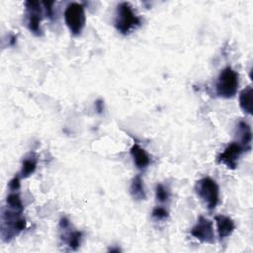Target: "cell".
Returning a JSON list of instances; mask_svg holds the SVG:
<instances>
[{"mask_svg":"<svg viewBox=\"0 0 253 253\" xmlns=\"http://www.w3.org/2000/svg\"><path fill=\"white\" fill-rule=\"evenodd\" d=\"M141 24L139 16H137L132 7L127 2H122L117 6L115 16V27L118 32L123 35H128Z\"/></svg>","mask_w":253,"mask_h":253,"instance_id":"1","label":"cell"},{"mask_svg":"<svg viewBox=\"0 0 253 253\" xmlns=\"http://www.w3.org/2000/svg\"><path fill=\"white\" fill-rule=\"evenodd\" d=\"M238 85V73L230 66H226L218 74L215 84L216 94L224 99L232 98L237 93Z\"/></svg>","mask_w":253,"mask_h":253,"instance_id":"2","label":"cell"},{"mask_svg":"<svg viewBox=\"0 0 253 253\" xmlns=\"http://www.w3.org/2000/svg\"><path fill=\"white\" fill-rule=\"evenodd\" d=\"M195 191L209 210L211 211L217 206L219 202V188L213 179L210 177L200 179L196 183Z\"/></svg>","mask_w":253,"mask_h":253,"instance_id":"3","label":"cell"},{"mask_svg":"<svg viewBox=\"0 0 253 253\" xmlns=\"http://www.w3.org/2000/svg\"><path fill=\"white\" fill-rule=\"evenodd\" d=\"M64 21L71 34L74 36H79L86 23L84 6L77 2L68 4L64 11Z\"/></svg>","mask_w":253,"mask_h":253,"instance_id":"4","label":"cell"},{"mask_svg":"<svg viewBox=\"0 0 253 253\" xmlns=\"http://www.w3.org/2000/svg\"><path fill=\"white\" fill-rule=\"evenodd\" d=\"M26 19L28 29L36 36L42 35L41 22L42 18V4L39 1H26Z\"/></svg>","mask_w":253,"mask_h":253,"instance_id":"5","label":"cell"},{"mask_svg":"<svg viewBox=\"0 0 253 253\" xmlns=\"http://www.w3.org/2000/svg\"><path fill=\"white\" fill-rule=\"evenodd\" d=\"M191 235L203 243L213 244L214 232L212 221L203 215L199 216L196 224L191 229Z\"/></svg>","mask_w":253,"mask_h":253,"instance_id":"6","label":"cell"},{"mask_svg":"<svg viewBox=\"0 0 253 253\" xmlns=\"http://www.w3.org/2000/svg\"><path fill=\"white\" fill-rule=\"evenodd\" d=\"M245 151V148L239 142L233 141L224 148V150L217 156L216 160L218 163L225 165L229 169H235L240 156Z\"/></svg>","mask_w":253,"mask_h":253,"instance_id":"7","label":"cell"},{"mask_svg":"<svg viewBox=\"0 0 253 253\" xmlns=\"http://www.w3.org/2000/svg\"><path fill=\"white\" fill-rule=\"evenodd\" d=\"M215 224H216V229L218 233V237L220 240L228 237L231 235L235 228V223L234 221L226 215L223 214H218L214 216Z\"/></svg>","mask_w":253,"mask_h":253,"instance_id":"8","label":"cell"},{"mask_svg":"<svg viewBox=\"0 0 253 253\" xmlns=\"http://www.w3.org/2000/svg\"><path fill=\"white\" fill-rule=\"evenodd\" d=\"M130 155L133 159V162L135 164V166L142 170L145 169L149 163H150V157L147 154V152L136 142H134L132 144V146L130 147Z\"/></svg>","mask_w":253,"mask_h":253,"instance_id":"9","label":"cell"},{"mask_svg":"<svg viewBox=\"0 0 253 253\" xmlns=\"http://www.w3.org/2000/svg\"><path fill=\"white\" fill-rule=\"evenodd\" d=\"M237 133L239 135L240 144L245 148V150L251 149V141H252V131L251 127L245 121H240L237 125Z\"/></svg>","mask_w":253,"mask_h":253,"instance_id":"10","label":"cell"},{"mask_svg":"<svg viewBox=\"0 0 253 253\" xmlns=\"http://www.w3.org/2000/svg\"><path fill=\"white\" fill-rule=\"evenodd\" d=\"M252 102H253V90L251 86H247L239 93V106L242 109V111L248 115L253 114Z\"/></svg>","mask_w":253,"mask_h":253,"instance_id":"11","label":"cell"},{"mask_svg":"<svg viewBox=\"0 0 253 253\" xmlns=\"http://www.w3.org/2000/svg\"><path fill=\"white\" fill-rule=\"evenodd\" d=\"M129 193L135 201L145 200L146 194L143 186V181L140 175H136L133 177L129 186Z\"/></svg>","mask_w":253,"mask_h":253,"instance_id":"12","label":"cell"},{"mask_svg":"<svg viewBox=\"0 0 253 253\" xmlns=\"http://www.w3.org/2000/svg\"><path fill=\"white\" fill-rule=\"evenodd\" d=\"M37 165H38V159L35 153H31L30 155L26 156L22 162L20 177L27 178L31 176L36 171Z\"/></svg>","mask_w":253,"mask_h":253,"instance_id":"13","label":"cell"},{"mask_svg":"<svg viewBox=\"0 0 253 253\" xmlns=\"http://www.w3.org/2000/svg\"><path fill=\"white\" fill-rule=\"evenodd\" d=\"M6 207L10 210L22 213L24 211V206L20 195L18 193H10L6 198Z\"/></svg>","mask_w":253,"mask_h":253,"instance_id":"14","label":"cell"},{"mask_svg":"<svg viewBox=\"0 0 253 253\" xmlns=\"http://www.w3.org/2000/svg\"><path fill=\"white\" fill-rule=\"evenodd\" d=\"M81 238H82V232L81 231H71L67 234L66 242L71 250H77L78 247L81 244Z\"/></svg>","mask_w":253,"mask_h":253,"instance_id":"15","label":"cell"},{"mask_svg":"<svg viewBox=\"0 0 253 253\" xmlns=\"http://www.w3.org/2000/svg\"><path fill=\"white\" fill-rule=\"evenodd\" d=\"M155 197L158 202L165 203L169 198V192L162 184H157L155 187Z\"/></svg>","mask_w":253,"mask_h":253,"instance_id":"16","label":"cell"},{"mask_svg":"<svg viewBox=\"0 0 253 253\" xmlns=\"http://www.w3.org/2000/svg\"><path fill=\"white\" fill-rule=\"evenodd\" d=\"M151 215H152L153 218H155L157 220H164L169 216V213H168V211L165 208L156 207V208L153 209V211L151 212Z\"/></svg>","mask_w":253,"mask_h":253,"instance_id":"17","label":"cell"},{"mask_svg":"<svg viewBox=\"0 0 253 253\" xmlns=\"http://www.w3.org/2000/svg\"><path fill=\"white\" fill-rule=\"evenodd\" d=\"M9 189L14 192L20 189V177L19 176H14L10 182H9Z\"/></svg>","mask_w":253,"mask_h":253,"instance_id":"18","label":"cell"},{"mask_svg":"<svg viewBox=\"0 0 253 253\" xmlns=\"http://www.w3.org/2000/svg\"><path fill=\"white\" fill-rule=\"evenodd\" d=\"M44 7V10H45V14L46 16L49 18V19H52L53 18V4L54 2H42V3Z\"/></svg>","mask_w":253,"mask_h":253,"instance_id":"19","label":"cell"},{"mask_svg":"<svg viewBox=\"0 0 253 253\" xmlns=\"http://www.w3.org/2000/svg\"><path fill=\"white\" fill-rule=\"evenodd\" d=\"M69 220L66 217H61L59 221V226L61 229H67L69 227Z\"/></svg>","mask_w":253,"mask_h":253,"instance_id":"20","label":"cell"},{"mask_svg":"<svg viewBox=\"0 0 253 253\" xmlns=\"http://www.w3.org/2000/svg\"><path fill=\"white\" fill-rule=\"evenodd\" d=\"M95 109L99 114H101L104 110V102L102 100H97L95 102Z\"/></svg>","mask_w":253,"mask_h":253,"instance_id":"21","label":"cell"},{"mask_svg":"<svg viewBox=\"0 0 253 253\" xmlns=\"http://www.w3.org/2000/svg\"><path fill=\"white\" fill-rule=\"evenodd\" d=\"M109 251H111V252H114V251H116V252H119V251H121L119 248H111Z\"/></svg>","mask_w":253,"mask_h":253,"instance_id":"22","label":"cell"}]
</instances>
